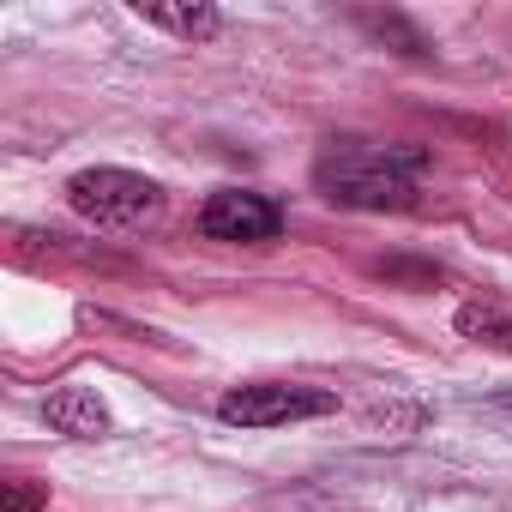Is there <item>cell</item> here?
<instances>
[{
	"label": "cell",
	"mask_w": 512,
	"mask_h": 512,
	"mask_svg": "<svg viewBox=\"0 0 512 512\" xmlns=\"http://www.w3.org/2000/svg\"><path fill=\"white\" fill-rule=\"evenodd\" d=\"M422 151L374 139H326L314 157V187L344 211H410L422 199Z\"/></svg>",
	"instance_id": "cell-1"
},
{
	"label": "cell",
	"mask_w": 512,
	"mask_h": 512,
	"mask_svg": "<svg viewBox=\"0 0 512 512\" xmlns=\"http://www.w3.org/2000/svg\"><path fill=\"white\" fill-rule=\"evenodd\" d=\"M67 205L85 217V223H103V229H133L145 217L163 211V187L151 175H133V169H79L67 181Z\"/></svg>",
	"instance_id": "cell-2"
},
{
	"label": "cell",
	"mask_w": 512,
	"mask_h": 512,
	"mask_svg": "<svg viewBox=\"0 0 512 512\" xmlns=\"http://www.w3.org/2000/svg\"><path fill=\"white\" fill-rule=\"evenodd\" d=\"M332 410H338L332 392L296 386V380H247V386H229L217 398V416L235 428H284V422H314Z\"/></svg>",
	"instance_id": "cell-3"
},
{
	"label": "cell",
	"mask_w": 512,
	"mask_h": 512,
	"mask_svg": "<svg viewBox=\"0 0 512 512\" xmlns=\"http://www.w3.org/2000/svg\"><path fill=\"white\" fill-rule=\"evenodd\" d=\"M199 235H211V241H278L284 235V205L272 193L217 187L199 205Z\"/></svg>",
	"instance_id": "cell-4"
},
{
	"label": "cell",
	"mask_w": 512,
	"mask_h": 512,
	"mask_svg": "<svg viewBox=\"0 0 512 512\" xmlns=\"http://www.w3.org/2000/svg\"><path fill=\"white\" fill-rule=\"evenodd\" d=\"M43 422H49L55 434H67V440H103V434L115 428L103 392H91V386H55V392L43 398Z\"/></svg>",
	"instance_id": "cell-5"
},
{
	"label": "cell",
	"mask_w": 512,
	"mask_h": 512,
	"mask_svg": "<svg viewBox=\"0 0 512 512\" xmlns=\"http://www.w3.org/2000/svg\"><path fill=\"white\" fill-rule=\"evenodd\" d=\"M452 326H458V338L512 356V308H506V302H464V308L452 314Z\"/></svg>",
	"instance_id": "cell-6"
},
{
	"label": "cell",
	"mask_w": 512,
	"mask_h": 512,
	"mask_svg": "<svg viewBox=\"0 0 512 512\" xmlns=\"http://www.w3.org/2000/svg\"><path fill=\"white\" fill-rule=\"evenodd\" d=\"M139 19L157 25V31H175L187 43H205V37L223 31V13L217 7H139Z\"/></svg>",
	"instance_id": "cell-7"
},
{
	"label": "cell",
	"mask_w": 512,
	"mask_h": 512,
	"mask_svg": "<svg viewBox=\"0 0 512 512\" xmlns=\"http://www.w3.org/2000/svg\"><path fill=\"white\" fill-rule=\"evenodd\" d=\"M43 506H49V482H31V476L0 482V512H43Z\"/></svg>",
	"instance_id": "cell-8"
}]
</instances>
